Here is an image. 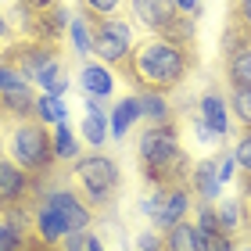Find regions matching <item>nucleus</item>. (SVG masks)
I'll return each instance as SVG.
<instances>
[{
	"label": "nucleus",
	"instance_id": "nucleus-1",
	"mask_svg": "<svg viewBox=\"0 0 251 251\" xmlns=\"http://www.w3.org/2000/svg\"><path fill=\"white\" fill-rule=\"evenodd\" d=\"M198 68V50H183L165 36H147L133 47L129 61L119 72L136 94H173Z\"/></svg>",
	"mask_w": 251,
	"mask_h": 251
},
{
	"label": "nucleus",
	"instance_id": "nucleus-2",
	"mask_svg": "<svg viewBox=\"0 0 251 251\" xmlns=\"http://www.w3.org/2000/svg\"><path fill=\"white\" fill-rule=\"evenodd\" d=\"M136 162H140V176L151 183L154 190H169V187H183L190 179V154L183 140H179V126L173 122H151L136 140Z\"/></svg>",
	"mask_w": 251,
	"mask_h": 251
},
{
	"label": "nucleus",
	"instance_id": "nucleus-3",
	"mask_svg": "<svg viewBox=\"0 0 251 251\" xmlns=\"http://www.w3.org/2000/svg\"><path fill=\"white\" fill-rule=\"evenodd\" d=\"M4 122L11 129L7 140H4V151L15 158L29 176L47 179V176L58 173V154H54V140H50L47 122H40L36 115H29V119H4Z\"/></svg>",
	"mask_w": 251,
	"mask_h": 251
},
{
	"label": "nucleus",
	"instance_id": "nucleus-4",
	"mask_svg": "<svg viewBox=\"0 0 251 251\" xmlns=\"http://www.w3.org/2000/svg\"><path fill=\"white\" fill-rule=\"evenodd\" d=\"M68 179H72L79 198H83L97 215H111V208H115V201H119V187H122L119 162L111 154L94 147V154H83V158L72 162Z\"/></svg>",
	"mask_w": 251,
	"mask_h": 251
},
{
	"label": "nucleus",
	"instance_id": "nucleus-5",
	"mask_svg": "<svg viewBox=\"0 0 251 251\" xmlns=\"http://www.w3.org/2000/svg\"><path fill=\"white\" fill-rule=\"evenodd\" d=\"M79 15H83V11H79ZM86 22H90V29H94V50H97V58L104 65H111V68H122L126 61H129L133 47H136L129 22L119 18V15L86 18Z\"/></svg>",
	"mask_w": 251,
	"mask_h": 251
},
{
	"label": "nucleus",
	"instance_id": "nucleus-6",
	"mask_svg": "<svg viewBox=\"0 0 251 251\" xmlns=\"http://www.w3.org/2000/svg\"><path fill=\"white\" fill-rule=\"evenodd\" d=\"M40 198L50 201V208L58 212V219L65 226V233H86L94 226V208L79 198L75 187H54V179H43V194Z\"/></svg>",
	"mask_w": 251,
	"mask_h": 251
},
{
	"label": "nucleus",
	"instance_id": "nucleus-7",
	"mask_svg": "<svg viewBox=\"0 0 251 251\" xmlns=\"http://www.w3.org/2000/svg\"><path fill=\"white\" fill-rule=\"evenodd\" d=\"M190 201H194V194H190V187L183 183V187L154 190L151 198H144V201H140V212H144V215H151V219H154V226L165 233L173 223L187 219V212H190Z\"/></svg>",
	"mask_w": 251,
	"mask_h": 251
},
{
	"label": "nucleus",
	"instance_id": "nucleus-8",
	"mask_svg": "<svg viewBox=\"0 0 251 251\" xmlns=\"http://www.w3.org/2000/svg\"><path fill=\"white\" fill-rule=\"evenodd\" d=\"M68 22H72V15L58 4V7H50V11H43V15H29L25 11V18L18 22L22 32H25L29 40H43V43H61V36L68 32Z\"/></svg>",
	"mask_w": 251,
	"mask_h": 251
},
{
	"label": "nucleus",
	"instance_id": "nucleus-9",
	"mask_svg": "<svg viewBox=\"0 0 251 251\" xmlns=\"http://www.w3.org/2000/svg\"><path fill=\"white\" fill-rule=\"evenodd\" d=\"M129 11H133V18L140 22L144 29L154 32V36H165V32L179 22V11H176L173 0H129Z\"/></svg>",
	"mask_w": 251,
	"mask_h": 251
},
{
	"label": "nucleus",
	"instance_id": "nucleus-10",
	"mask_svg": "<svg viewBox=\"0 0 251 251\" xmlns=\"http://www.w3.org/2000/svg\"><path fill=\"white\" fill-rule=\"evenodd\" d=\"M187 187H190V194H194L198 201H208V204L219 201L223 179H219V173H215V158H201V162H194V165H190V179H187Z\"/></svg>",
	"mask_w": 251,
	"mask_h": 251
},
{
	"label": "nucleus",
	"instance_id": "nucleus-11",
	"mask_svg": "<svg viewBox=\"0 0 251 251\" xmlns=\"http://www.w3.org/2000/svg\"><path fill=\"white\" fill-rule=\"evenodd\" d=\"M36 108V94H32L29 79H18L7 90H0V115L4 119H29Z\"/></svg>",
	"mask_w": 251,
	"mask_h": 251
},
{
	"label": "nucleus",
	"instance_id": "nucleus-12",
	"mask_svg": "<svg viewBox=\"0 0 251 251\" xmlns=\"http://www.w3.org/2000/svg\"><path fill=\"white\" fill-rule=\"evenodd\" d=\"M198 119L208 126L215 136L230 133V104H226L215 90H204V94H201V100H198Z\"/></svg>",
	"mask_w": 251,
	"mask_h": 251
},
{
	"label": "nucleus",
	"instance_id": "nucleus-13",
	"mask_svg": "<svg viewBox=\"0 0 251 251\" xmlns=\"http://www.w3.org/2000/svg\"><path fill=\"white\" fill-rule=\"evenodd\" d=\"M79 86L86 90V97H111L115 90V72L104 61H90L79 68Z\"/></svg>",
	"mask_w": 251,
	"mask_h": 251
},
{
	"label": "nucleus",
	"instance_id": "nucleus-14",
	"mask_svg": "<svg viewBox=\"0 0 251 251\" xmlns=\"http://www.w3.org/2000/svg\"><path fill=\"white\" fill-rule=\"evenodd\" d=\"M140 119V94L133 97H122L115 108H111V122H108V136L115 140H126V133L133 129V122Z\"/></svg>",
	"mask_w": 251,
	"mask_h": 251
},
{
	"label": "nucleus",
	"instance_id": "nucleus-15",
	"mask_svg": "<svg viewBox=\"0 0 251 251\" xmlns=\"http://www.w3.org/2000/svg\"><path fill=\"white\" fill-rule=\"evenodd\" d=\"M32 230H36V237H43L47 244H58L61 237H65V226H61L58 212L50 208V201H47V198H40V201H36V215H32Z\"/></svg>",
	"mask_w": 251,
	"mask_h": 251
},
{
	"label": "nucleus",
	"instance_id": "nucleus-16",
	"mask_svg": "<svg viewBox=\"0 0 251 251\" xmlns=\"http://www.w3.org/2000/svg\"><path fill=\"white\" fill-rule=\"evenodd\" d=\"M223 72H226V83L230 86H251V43L237 47L233 54H226Z\"/></svg>",
	"mask_w": 251,
	"mask_h": 251
},
{
	"label": "nucleus",
	"instance_id": "nucleus-17",
	"mask_svg": "<svg viewBox=\"0 0 251 251\" xmlns=\"http://www.w3.org/2000/svg\"><path fill=\"white\" fill-rule=\"evenodd\" d=\"M140 119H147V126H158V122H173L176 111L169 108L165 94H140Z\"/></svg>",
	"mask_w": 251,
	"mask_h": 251
},
{
	"label": "nucleus",
	"instance_id": "nucleus-18",
	"mask_svg": "<svg viewBox=\"0 0 251 251\" xmlns=\"http://www.w3.org/2000/svg\"><path fill=\"white\" fill-rule=\"evenodd\" d=\"M32 115L47 126H58V122H68V108L61 104V97L54 94H40L36 97V108H32Z\"/></svg>",
	"mask_w": 251,
	"mask_h": 251
},
{
	"label": "nucleus",
	"instance_id": "nucleus-19",
	"mask_svg": "<svg viewBox=\"0 0 251 251\" xmlns=\"http://www.w3.org/2000/svg\"><path fill=\"white\" fill-rule=\"evenodd\" d=\"M50 140H54V154H58V162H75V158H79V140L72 136L68 122H58V126H54Z\"/></svg>",
	"mask_w": 251,
	"mask_h": 251
},
{
	"label": "nucleus",
	"instance_id": "nucleus-20",
	"mask_svg": "<svg viewBox=\"0 0 251 251\" xmlns=\"http://www.w3.org/2000/svg\"><path fill=\"white\" fill-rule=\"evenodd\" d=\"M68 36H72V47H75V54H86L94 50V29H90V22H86V15H72V22H68Z\"/></svg>",
	"mask_w": 251,
	"mask_h": 251
},
{
	"label": "nucleus",
	"instance_id": "nucleus-21",
	"mask_svg": "<svg viewBox=\"0 0 251 251\" xmlns=\"http://www.w3.org/2000/svg\"><path fill=\"white\" fill-rule=\"evenodd\" d=\"M230 115L244 126V129H251V86H230Z\"/></svg>",
	"mask_w": 251,
	"mask_h": 251
},
{
	"label": "nucleus",
	"instance_id": "nucleus-22",
	"mask_svg": "<svg viewBox=\"0 0 251 251\" xmlns=\"http://www.w3.org/2000/svg\"><path fill=\"white\" fill-rule=\"evenodd\" d=\"M215 215H219V230H223V233H230V237L241 233V223H244V215H241V198L223 201L219 208H215Z\"/></svg>",
	"mask_w": 251,
	"mask_h": 251
},
{
	"label": "nucleus",
	"instance_id": "nucleus-23",
	"mask_svg": "<svg viewBox=\"0 0 251 251\" xmlns=\"http://www.w3.org/2000/svg\"><path fill=\"white\" fill-rule=\"evenodd\" d=\"M83 136H86V144H94L97 151H100V144L108 140V119H104V115H86Z\"/></svg>",
	"mask_w": 251,
	"mask_h": 251
},
{
	"label": "nucleus",
	"instance_id": "nucleus-24",
	"mask_svg": "<svg viewBox=\"0 0 251 251\" xmlns=\"http://www.w3.org/2000/svg\"><path fill=\"white\" fill-rule=\"evenodd\" d=\"M237 183H241V215H244V223H241V233H244V241H251V176H241L237 173Z\"/></svg>",
	"mask_w": 251,
	"mask_h": 251
},
{
	"label": "nucleus",
	"instance_id": "nucleus-25",
	"mask_svg": "<svg viewBox=\"0 0 251 251\" xmlns=\"http://www.w3.org/2000/svg\"><path fill=\"white\" fill-rule=\"evenodd\" d=\"M233 162H237V173L251 176V129H244L233 144Z\"/></svg>",
	"mask_w": 251,
	"mask_h": 251
},
{
	"label": "nucleus",
	"instance_id": "nucleus-26",
	"mask_svg": "<svg viewBox=\"0 0 251 251\" xmlns=\"http://www.w3.org/2000/svg\"><path fill=\"white\" fill-rule=\"evenodd\" d=\"M126 0H79V11L86 18H104V15H119V7Z\"/></svg>",
	"mask_w": 251,
	"mask_h": 251
},
{
	"label": "nucleus",
	"instance_id": "nucleus-27",
	"mask_svg": "<svg viewBox=\"0 0 251 251\" xmlns=\"http://www.w3.org/2000/svg\"><path fill=\"white\" fill-rule=\"evenodd\" d=\"M201 251H237V241L223 230H212V233H201Z\"/></svg>",
	"mask_w": 251,
	"mask_h": 251
},
{
	"label": "nucleus",
	"instance_id": "nucleus-28",
	"mask_svg": "<svg viewBox=\"0 0 251 251\" xmlns=\"http://www.w3.org/2000/svg\"><path fill=\"white\" fill-rule=\"evenodd\" d=\"M22 244H25V233L11 223H0V251H22Z\"/></svg>",
	"mask_w": 251,
	"mask_h": 251
},
{
	"label": "nucleus",
	"instance_id": "nucleus-29",
	"mask_svg": "<svg viewBox=\"0 0 251 251\" xmlns=\"http://www.w3.org/2000/svg\"><path fill=\"white\" fill-rule=\"evenodd\" d=\"M230 22H233V25H241L248 36H251V0H233V7H230Z\"/></svg>",
	"mask_w": 251,
	"mask_h": 251
},
{
	"label": "nucleus",
	"instance_id": "nucleus-30",
	"mask_svg": "<svg viewBox=\"0 0 251 251\" xmlns=\"http://www.w3.org/2000/svg\"><path fill=\"white\" fill-rule=\"evenodd\" d=\"M215 173H219V179H223V183L237 179V162H233V151H223V154H215Z\"/></svg>",
	"mask_w": 251,
	"mask_h": 251
},
{
	"label": "nucleus",
	"instance_id": "nucleus-31",
	"mask_svg": "<svg viewBox=\"0 0 251 251\" xmlns=\"http://www.w3.org/2000/svg\"><path fill=\"white\" fill-rule=\"evenodd\" d=\"M136 248H140V251H165V244H162V233H154V230L140 233V237H136Z\"/></svg>",
	"mask_w": 251,
	"mask_h": 251
},
{
	"label": "nucleus",
	"instance_id": "nucleus-32",
	"mask_svg": "<svg viewBox=\"0 0 251 251\" xmlns=\"http://www.w3.org/2000/svg\"><path fill=\"white\" fill-rule=\"evenodd\" d=\"M58 251H86V233H65L58 241Z\"/></svg>",
	"mask_w": 251,
	"mask_h": 251
},
{
	"label": "nucleus",
	"instance_id": "nucleus-33",
	"mask_svg": "<svg viewBox=\"0 0 251 251\" xmlns=\"http://www.w3.org/2000/svg\"><path fill=\"white\" fill-rule=\"evenodd\" d=\"M22 251H58V244H47L43 237H36V230L25 233V244H22Z\"/></svg>",
	"mask_w": 251,
	"mask_h": 251
},
{
	"label": "nucleus",
	"instance_id": "nucleus-34",
	"mask_svg": "<svg viewBox=\"0 0 251 251\" xmlns=\"http://www.w3.org/2000/svg\"><path fill=\"white\" fill-rule=\"evenodd\" d=\"M179 15H190V18H201V0H173Z\"/></svg>",
	"mask_w": 251,
	"mask_h": 251
},
{
	"label": "nucleus",
	"instance_id": "nucleus-35",
	"mask_svg": "<svg viewBox=\"0 0 251 251\" xmlns=\"http://www.w3.org/2000/svg\"><path fill=\"white\" fill-rule=\"evenodd\" d=\"M18 79H22V75L15 72V68H7L4 61H0V90H7L11 83H18Z\"/></svg>",
	"mask_w": 251,
	"mask_h": 251
},
{
	"label": "nucleus",
	"instance_id": "nucleus-36",
	"mask_svg": "<svg viewBox=\"0 0 251 251\" xmlns=\"http://www.w3.org/2000/svg\"><path fill=\"white\" fill-rule=\"evenodd\" d=\"M11 36H15V29H11V22H7L4 15H0V43H7Z\"/></svg>",
	"mask_w": 251,
	"mask_h": 251
},
{
	"label": "nucleus",
	"instance_id": "nucleus-37",
	"mask_svg": "<svg viewBox=\"0 0 251 251\" xmlns=\"http://www.w3.org/2000/svg\"><path fill=\"white\" fill-rule=\"evenodd\" d=\"M86 251H104V241L94 237V233H86Z\"/></svg>",
	"mask_w": 251,
	"mask_h": 251
},
{
	"label": "nucleus",
	"instance_id": "nucleus-38",
	"mask_svg": "<svg viewBox=\"0 0 251 251\" xmlns=\"http://www.w3.org/2000/svg\"><path fill=\"white\" fill-rule=\"evenodd\" d=\"M237 251H251V241H244V244H241V248H237Z\"/></svg>",
	"mask_w": 251,
	"mask_h": 251
},
{
	"label": "nucleus",
	"instance_id": "nucleus-39",
	"mask_svg": "<svg viewBox=\"0 0 251 251\" xmlns=\"http://www.w3.org/2000/svg\"><path fill=\"white\" fill-rule=\"evenodd\" d=\"M0 4H18V0H0Z\"/></svg>",
	"mask_w": 251,
	"mask_h": 251
}]
</instances>
